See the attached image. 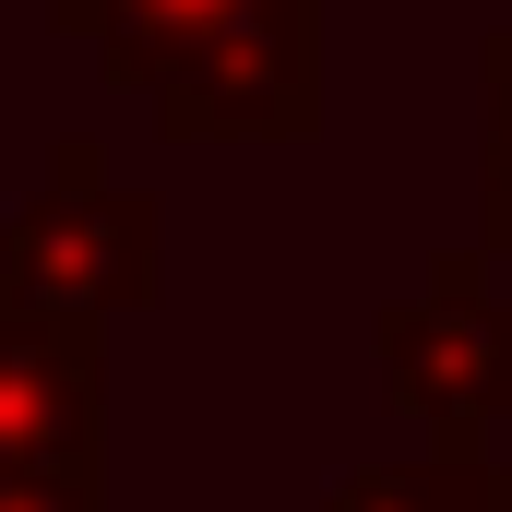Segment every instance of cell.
I'll list each match as a JSON object with an SVG mask.
<instances>
[{
    "instance_id": "cell-1",
    "label": "cell",
    "mask_w": 512,
    "mask_h": 512,
    "mask_svg": "<svg viewBox=\"0 0 512 512\" xmlns=\"http://www.w3.org/2000/svg\"><path fill=\"white\" fill-rule=\"evenodd\" d=\"M108 60L167 96V120H286L298 108V0H120Z\"/></svg>"
},
{
    "instance_id": "cell-2",
    "label": "cell",
    "mask_w": 512,
    "mask_h": 512,
    "mask_svg": "<svg viewBox=\"0 0 512 512\" xmlns=\"http://www.w3.org/2000/svg\"><path fill=\"white\" fill-rule=\"evenodd\" d=\"M143 203L120 191H96V167L72 155L60 167V203H36L24 227H12V310H36V322H84V310H120L143 298Z\"/></svg>"
},
{
    "instance_id": "cell-3",
    "label": "cell",
    "mask_w": 512,
    "mask_h": 512,
    "mask_svg": "<svg viewBox=\"0 0 512 512\" xmlns=\"http://www.w3.org/2000/svg\"><path fill=\"white\" fill-rule=\"evenodd\" d=\"M96 465V382H84V334L0 310V477L12 489H84Z\"/></svg>"
},
{
    "instance_id": "cell-4",
    "label": "cell",
    "mask_w": 512,
    "mask_h": 512,
    "mask_svg": "<svg viewBox=\"0 0 512 512\" xmlns=\"http://www.w3.org/2000/svg\"><path fill=\"white\" fill-rule=\"evenodd\" d=\"M382 346H393V393H405L429 429H453V441H477L512 405V310H489L465 274H441L429 310H393Z\"/></svg>"
},
{
    "instance_id": "cell-5",
    "label": "cell",
    "mask_w": 512,
    "mask_h": 512,
    "mask_svg": "<svg viewBox=\"0 0 512 512\" xmlns=\"http://www.w3.org/2000/svg\"><path fill=\"white\" fill-rule=\"evenodd\" d=\"M334 512H512V489L477 453H441V465H370V477H346Z\"/></svg>"
},
{
    "instance_id": "cell-6",
    "label": "cell",
    "mask_w": 512,
    "mask_h": 512,
    "mask_svg": "<svg viewBox=\"0 0 512 512\" xmlns=\"http://www.w3.org/2000/svg\"><path fill=\"white\" fill-rule=\"evenodd\" d=\"M0 512H84V489H12L0 477Z\"/></svg>"
},
{
    "instance_id": "cell-7",
    "label": "cell",
    "mask_w": 512,
    "mask_h": 512,
    "mask_svg": "<svg viewBox=\"0 0 512 512\" xmlns=\"http://www.w3.org/2000/svg\"><path fill=\"white\" fill-rule=\"evenodd\" d=\"M501 227H512V96H501Z\"/></svg>"
}]
</instances>
